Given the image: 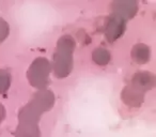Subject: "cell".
I'll return each instance as SVG.
<instances>
[{"label":"cell","mask_w":156,"mask_h":137,"mask_svg":"<svg viewBox=\"0 0 156 137\" xmlns=\"http://www.w3.org/2000/svg\"><path fill=\"white\" fill-rule=\"evenodd\" d=\"M75 40L69 34L60 38L57 45V52L52 57V69L56 77L64 78L73 69V52Z\"/></svg>","instance_id":"1"},{"label":"cell","mask_w":156,"mask_h":137,"mask_svg":"<svg viewBox=\"0 0 156 137\" xmlns=\"http://www.w3.org/2000/svg\"><path fill=\"white\" fill-rule=\"evenodd\" d=\"M50 72V63L46 58H37L31 63L27 76L33 87L44 89L48 83Z\"/></svg>","instance_id":"2"},{"label":"cell","mask_w":156,"mask_h":137,"mask_svg":"<svg viewBox=\"0 0 156 137\" xmlns=\"http://www.w3.org/2000/svg\"><path fill=\"white\" fill-rule=\"evenodd\" d=\"M125 20L123 18L112 14L107 20L106 27H105V34L108 41L112 42L119 39L125 30Z\"/></svg>","instance_id":"3"},{"label":"cell","mask_w":156,"mask_h":137,"mask_svg":"<svg viewBox=\"0 0 156 137\" xmlns=\"http://www.w3.org/2000/svg\"><path fill=\"white\" fill-rule=\"evenodd\" d=\"M112 13L119 17L132 18L138 10V5L135 1H115L112 2Z\"/></svg>","instance_id":"4"},{"label":"cell","mask_w":156,"mask_h":137,"mask_svg":"<svg viewBox=\"0 0 156 137\" xmlns=\"http://www.w3.org/2000/svg\"><path fill=\"white\" fill-rule=\"evenodd\" d=\"M130 86L137 88L140 91L145 92L147 90L154 88V86H155V76H154V74L147 72V71L138 72L133 76Z\"/></svg>","instance_id":"5"},{"label":"cell","mask_w":156,"mask_h":137,"mask_svg":"<svg viewBox=\"0 0 156 137\" xmlns=\"http://www.w3.org/2000/svg\"><path fill=\"white\" fill-rule=\"evenodd\" d=\"M121 98L126 105L130 107H139L144 100V92L140 91L133 86H126L123 89Z\"/></svg>","instance_id":"6"},{"label":"cell","mask_w":156,"mask_h":137,"mask_svg":"<svg viewBox=\"0 0 156 137\" xmlns=\"http://www.w3.org/2000/svg\"><path fill=\"white\" fill-rule=\"evenodd\" d=\"M132 58L136 63L144 64L151 58V48L145 44H137L132 49Z\"/></svg>","instance_id":"7"},{"label":"cell","mask_w":156,"mask_h":137,"mask_svg":"<svg viewBox=\"0 0 156 137\" xmlns=\"http://www.w3.org/2000/svg\"><path fill=\"white\" fill-rule=\"evenodd\" d=\"M92 58L93 61L96 64L101 65V67H104V65L108 64L109 61H110V52L104 47H98L92 54Z\"/></svg>","instance_id":"8"},{"label":"cell","mask_w":156,"mask_h":137,"mask_svg":"<svg viewBox=\"0 0 156 137\" xmlns=\"http://www.w3.org/2000/svg\"><path fill=\"white\" fill-rule=\"evenodd\" d=\"M11 85V76L5 70H0V94H5Z\"/></svg>","instance_id":"9"},{"label":"cell","mask_w":156,"mask_h":137,"mask_svg":"<svg viewBox=\"0 0 156 137\" xmlns=\"http://www.w3.org/2000/svg\"><path fill=\"white\" fill-rule=\"evenodd\" d=\"M10 33V27L9 24L5 20L0 18V43H2L8 38Z\"/></svg>","instance_id":"10"},{"label":"cell","mask_w":156,"mask_h":137,"mask_svg":"<svg viewBox=\"0 0 156 137\" xmlns=\"http://www.w3.org/2000/svg\"><path fill=\"white\" fill-rule=\"evenodd\" d=\"M5 108L2 104H0V123L5 120Z\"/></svg>","instance_id":"11"}]
</instances>
